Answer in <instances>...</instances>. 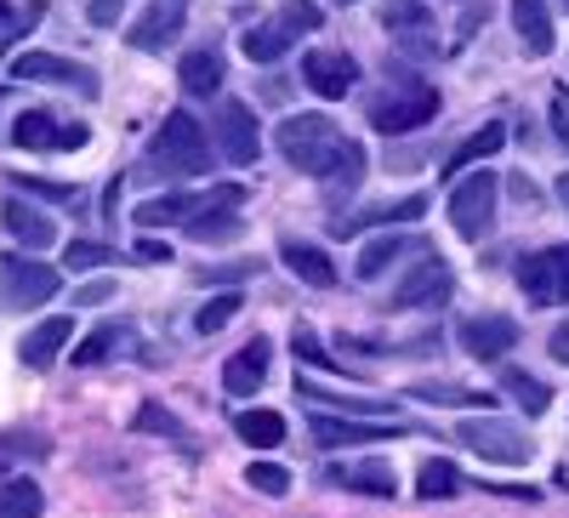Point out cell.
Instances as JSON below:
<instances>
[{"label":"cell","mask_w":569,"mask_h":518,"mask_svg":"<svg viewBox=\"0 0 569 518\" xmlns=\"http://www.w3.org/2000/svg\"><path fill=\"white\" fill-rule=\"evenodd\" d=\"M273 143L297 171H308L319 182L359 188V177H365V149L353 137H342L337 120H325V114H284L273 126Z\"/></svg>","instance_id":"cell-1"},{"label":"cell","mask_w":569,"mask_h":518,"mask_svg":"<svg viewBox=\"0 0 569 518\" xmlns=\"http://www.w3.org/2000/svg\"><path fill=\"white\" fill-rule=\"evenodd\" d=\"M149 160L166 171V177H200L211 171V149H206V126L188 114V109H171L149 143Z\"/></svg>","instance_id":"cell-2"},{"label":"cell","mask_w":569,"mask_h":518,"mask_svg":"<svg viewBox=\"0 0 569 518\" xmlns=\"http://www.w3.org/2000/svg\"><path fill=\"white\" fill-rule=\"evenodd\" d=\"M439 114V91L433 86H421V80H393L388 91H376L370 98V126L376 131H416Z\"/></svg>","instance_id":"cell-3"},{"label":"cell","mask_w":569,"mask_h":518,"mask_svg":"<svg viewBox=\"0 0 569 518\" xmlns=\"http://www.w3.org/2000/svg\"><path fill=\"white\" fill-rule=\"evenodd\" d=\"M58 286H63V279H58L52 262H34V257H23V251L0 257V308H12V313L40 308V302L58 297Z\"/></svg>","instance_id":"cell-4"},{"label":"cell","mask_w":569,"mask_h":518,"mask_svg":"<svg viewBox=\"0 0 569 518\" xmlns=\"http://www.w3.org/2000/svg\"><path fill=\"white\" fill-rule=\"evenodd\" d=\"M240 206H246V188H233V182L211 188V195L194 206V217L182 222L188 240H200V246H228V240H240V228H246Z\"/></svg>","instance_id":"cell-5"},{"label":"cell","mask_w":569,"mask_h":518,"mask_svg":"<svg viewBox=\"0 0 569 518\" xmlns=\"http://www.w3.org/2000/svg\"><path fill=\"white\" fill-rule=\"evenodd\" d=\"M456 439L467 450H479L485 461H501V467H525L536 456V445L518 434L512 421H496V416H467L461 428H456Z\"/></svg>","instance_id":"cell-6"},{"label":"cell","mask_w":569,"mask_h":518,"mask_svg":"<svg viewBox=\"0 0 569 518\" xmlns=\"http://www.w3.org/2000/svg\"><path fill=\"white\" fill-rule=\"evenodd\" d=\"M496 171H472L456 182V195H450V222L461 240H485V233L496 228Z\"/></svg>","instance_id":"cell-7"},{"label":"cell","mask_w":569,"mask_h":518,"mask_svg":"<svg viewBox=\"0 0 569 518\" xmlns=\"http://www.w3.org/2000/svg\"><path fill=\"white\" fill-rule=\"evenodd\" d=\"M518 291H525L536 308L569 302V246H547V251L518 262Z\"/></svg>","instance_id":"cell-8"},{"label":"cell","mask_w":569,"mask_h":518,"mask_svg":"<svg viewBox=\"0 0 569 518\" xmlns=\"http://www.w3.org/2000/svg\"><path fill=\"white\" fill-rule=\"evenodd\" d=\"M456 291V273L439 251H421V262L399 279V291H393V308L399 313H416V308H439L445 297Z\"/></svg>","instance_id":"cell-9"},{"label":"cell","mask_w":569,"mask_h":518,"mask_svg":"<svg viewBox=\"0 0 569 518\" xmlns=\"http://www.w3.org/2000/svg\"><path fill=\"white\" fill-rule=\"evenodd\" d=\"M217 143H222V160H228V166H257L262 137H257V114H251V103L228 98V103L217 109Z\"/></svg>","instance_id":"cell-10"},{"label":"cell","mask_w":569,"mask_h":518,"mask_svg":"<svg viewBox=\"0 0 569 518\" xmlns=\"http://www.w3.org/2000/svg\"><path fill=\"white\" fill-rule=\"evenodd\" d=\"M12 80H40V86H74L80 98H98V74L86 63H69L58 52H23L12 58Z\"/></svg>","instance_id":"cell-11"},{"label":"cell","mask_w":569,"mask_h":518,"mask_svg":"<svg viewBox=\"0 0 569 518\" xmlns=\"http://www.w3.org/2000/svg\"><path fill=\"white\" fill-rule=\"evenodd\" d=\"M86 126H63V120H52V114H40V109H29V114H18L12 120V143L18 149H34V155H52V149H86Z\"/></svg>","instance_id":"cell-12"},{"label":"cell","mask_w":569,"mask_h":518,"mask_svg":"<svg viewBox=\"0 0 569 518\" xmlns=\"http://www.w3.org/2000/svg\"><path fill=\"white\" fill-rule=\"evenodd\" d=\"M461 348H467L472 359L496 365L501 353L518 348V319H507V313H479V319H467V325H461Z\"/></svg>","instance_id":"cell-13"},{"label":"cell","mask_w":569,"mask_h":518,"mask_svg":"<svg viewBox=\"0 0 569 518\" xmlns=\"http://www.w3.org/2000/svg\"><path fill=\"white\" fill-rule=\"evenodd\" d=\"M302 80H308V91H319V98H348L353 80H359V63L348 52H308Z\"/></svg>","instance_id":"cell-14"},{"label":"cell","mask_w":569,"mask_h":518,"mask_svg":"<svg viewBox=\"0 0 569 518\" xmlns=\"http://www.w3.org/2000/svg\"><path fill=\"white\" fill-rule=\"evenodd\" d=\"M69 331H74V319L69 313H52V319H40L34 331L18 342V359L29 365V370H52L58 365V353L69 348Z\"/></svg>","instance_id":"cell-15"},{"label":"cell","mask_w":569,"mask_h":518,"mask_svg":"<svg viewBox=\"0 0 569 518\" xmlns=\"http://www.w3.org/2000/svg\"><path fill=\"white\" fill-rule=\"evenodd\" d=\"M268 353H273V348H268V337H251L240 353H233V359L222 365V388H228L233 399H251V394L268 382Z\"/></svg>","instance_id":"cell-16"},{"label":"cell","mask_w":569,"mask_h":518,"mask_svg":"<svg viewBox=\"0 0 569 518\" xmlns=\"http://www.w3.org/2000/svg\"><path fill=\"white\" fill-rule=\"evenodd\" d=\"M308 434L325 445V450H342V445H376L388 428L382 421H353V416H330V410H313L308 416Z\"/></svg>","instance_id":"cell-17"},{"label":"cell","mask_w":569,"mask_h":518,"mask_svg":"<svg viewBox=\"0 0 569 518\" xmlns=\"http://www.w3.org/2000/svg\"><path fill=\"white\" fill-rule=\"evenodd\" d=\"M0 222H7V233L23 246V251H46V246H58V222L46 217V211H34V206H23L18 195L0 206Z\"/></svg>","instance_id":"cell-18"},{"label":"cell","mask_w":569,"mask_h":518,"mask_svg":"<svg viewBox=\"0 0 569 518\" xmlns=\"http://www.w3.org/2000/svg\"><path fill=\"white\" fill-rule=\"evenodd\" d=\"M182 18H188V0H154L149 18L131 29V46L137 52H160V46H171L182 34Z\"/></svg>","instance_id":"cell-19"},{"label":"cell","mask_w":569,"mask_h":518,"mask_svg":"<svg viewBox=\"0 0 569 518\" xmlns=\"http://www.w3.org/2000/svg\"><path fill=\"white\" fill-rule=\"evenodd\" d=\"M512 29L518 40H525V52L530 58H547L552 52V12H547V0H512Z\"/></svg>","instance_id":"cell-20"},{"label":"cell","mask_w":569,"mask_h":518,"mask_svg":"<svg viewBox=\"0 0 569 518\" xmlns=\"http://www.w3.org/2000/svg\"><path fill=\"white\" fill-rule=\"evenodd\" d=\"M279 257H284V268H291L302 286H313V291H330L337 286V262H330L319 246H302V240H284L279 246Z\"/></svg>","instance_id":"cell-21"},{"label":"cell","mask_w":569,"mask_h":518,"mask_svg":"<svg viewBox=\"0 0 569 518\" xmlns=\"http://www.w3.org/2000/svg\"><path fill=\"white\" fill-rule=\"evenodd\" d=\"M427 211V200L421 195H410V200H399V206H376V211H365V217H330V228H337L342 233V240H348V233H359V228H388V222H416Z\"/></svg>","instance_id":"cell-22"},{"label":"cell","mask_w":569,"mask_h":518,"mask_svg":"<svg viewBox=\"0 0 569 518\" xmlns=\"http://www.w3.org/2000/svg\"><path fill=\"white\" fill-rule=\"evenodd\" d=\"M120 348H131V325H114V319H103L98 331H91V337L74 348V365H103V359H114Z\"/></svg>","instance_id":"cell-23"},{"label":"cell","mask_w":569,"mask_h":518,"mask_svg":"<svg viewBox=\"0 0 569 518\" xmlns=\"http://www.w3.org/2000/svg\"><path fill=\"white\" fill-rule=\"evenodd\" d=\"M233 434H240L246 445H257V450H268V445L284 439V416L279 410H240L233 416Z\"/></svg>","instance_id":"cell-24"},{"label":"cell","mask_w":569,"mask_h":518,"mask_svg":"<svg viewBox=\"0 0 569 518\" xmlns=\"http://www.w3.org/2000/svg\"><path fill=\"white\" fill-rule=\"evenodd\" d=\"M177 74H182V91H194V98H211V91L222 86V58H217V52H188Z\"/></svg>","instance_id":"cell-25"},{"label":"cell","mask_w":569,"mask_h":518,"mask_svg":"<svg viewBox=\"0 0 569 518\" xmlns=\"http://www.w3.org/2000/svg\"><path fill=\"white\" fill-rule=\"evenodd\" d=\"M501 143H507V126H501V120H490L485 131H472L467 143H461V149H456V155L445 160V171H467L472 160H490V155H496Z\"/></svg>","instance_id":"cell-26"},{"label":"cell","mask_w":569,"mask_h":518,"mask_svg":"<svg viewBox=\"0 0 569 518\" xmlns=\"http://www.w3.org/2000/svg\"><path fill=\"white\" fill-rule=\"evenodd\" d=\"M40 507H46V496H40L34 479H7L0 485V518H40Z\"/></svg>","instance_id":"cell-27"},{"label":"cell","mask_w":569,"mask_h":518,"mask_svg":"<svg viewBox=\"0 0 569 518\" xmlns=\"http://www.w3.org/2000/svg\"><path fill=\"white\" fill-rule=\"evenodd\" d=\"M348 490H359V496H393V467H388L382 456L353 461V467H348Z\"/></svg>","instance_id":"cell-28"},{"label":"cell","mask_w":569,"mask_h":518,"mask_svg":"<svg viewBox=\"0 0 569 518\" xmlns=\"http://www.w3.org/2000/svg\"><path fill=\"white\" fill-rule=\"evenodd\" d=\"M501 394H512L530 416H541V410L552 405V388H547V382H536L530 370H501Z\"/></svg>","instance_id":"cell-29"},{"label":"cell","mask_w":569,"mask_h":518,"mask_svg":"<svg viewBox=\"0 0 569 518\" xmlns=\"http://www.w3.org/2000/svg\"><path fill=\"white\" fill-rule=\"evenodd\" d=\"M382 23H388V34H427L433 12L421 0H382Z\"/></svg>","instance_id":"cell-30"},{"label":"cell","mask_w":569,"mask_h":518,"mask_svg":"<svg viewBox=\"0 0 569 518\" xmlns=\"http://www.w3.org/2000/svg\"><path fill=\"white\" fill-rule=\"evenodd\" d=\"M240 46H246L251 63H273V58H284V46H291V29H284V23H262V29H251Z\"/></svg>","instance_id":"cell-31"},{"label":"cell","mask_w":569,"mask_h":518,"mask_svg":"<svg viewBox=\"0 0 569 518\" xmlns=\"http://www.w3.org/2000/svg\"><path fill=\"white\" fill-rule=\"evenodd\" d=\"M194 206H200V200H182V195H166V200H142V206H137V222H142V228L188 222V217H194Z\"/></svg>","instance_id":"cell-32"},{"label":"cell","mask_w":569,"mask_h":518,"mask_svg":"<svg viewBox=\"0 0 569 518\" xmlns=\"http://www.w3.org/2000/svg\"><path fill=\"white\" fill-rule=\"evenodd\" d=\"M416 485H421V496H427V501H450V496H461V474H456L450 461H427Z\"/></svg>","instance_id":"cell-33"},{"label":"cell","mask_w":569,"mask_h":518,"mask_svg":"<svg viewBox=\"0 0 569 518\" xmlns=\"http://www.w3.org/2000/svg\"><path fill=\"white\" fill-rule=\"evenodd\" d=\"M405 257V240H399V233H382V240H370L365 251H359V279H376V273H382L388 262H399Z\"/></svg>","instance_id":"cell-34"},{"label":"cell","mask_w":569,"mask_h":518,"mask_svg":"<svg viewBox=\"0 0 569 518\" xmlns=\"http://www.w3.org/2000/svg\"><path fill=\"white\" fill-rule=\"evenodd\" d=\"M233 313H240V297H233V291H222V297H211V302L194 313V331H200V337H217V331H222V325H228Z\"/></svg>","instance_id":"cell-35"},{"label":"cell","mask_w":569,"mask_h":518,"mask_svg":"<svg viewBox=\"0 0 569 518\" xmlns=\"http://www.w3.org/2000/svg\"><path fill=\"white\" fill-rule=\"evenodd\" d=\"M246 485L262 490V496H284V490H291V474H284L279 461H251L246 467Z\"/></svg>","instance_id":"cell-36"},{"label":"cell","mask_w":569,"mask_h":518,"mask_svg":"<svg viewBox=\"0 0 569 518\" xmlns=\"http://www.w3.org/2000/svg\"><path fill=\"white\" fill-rule=\"evenodd\" d=\"M63 262H69V268H103V262H114V246H98V240H69V246H63Z\"/></svg>","instance_id":"cell-37"},{"label":"cell","mask_w":569,"mask_h":518,"mask_svg":"<svg viewBox=\"0 0 569 518\" xmlns=\"http://www.w3.org/2000/svg\"><path fill=\"white\" fill-rule=\"evenodd\" d=\"M23 195H40V200H58V206H74L80 200V188L74 182H40V177H18Z\"/></svg>","instance_id":"cell-38"},{"label":"cell","mask_w":569,"mask_h":518,"mask_svg":"<svg viewBox=\"0 0 569 518\" xmlns=\"http://www.w3.org/2000/svg\"><path fill=\"white\" fill-rule=\"evenodd\" d=\"M410 399H427V405H485V394H467V388H410Z\"/></svg>","instance_id":"cell-39"},{"label":"cell","mask_w":569,"mask_h":518,"mask_svg":"<svg viewBox=\"0 0 569 518\" xmlns=\"http://www.w3.org/2000/svg\"><path fill=\"white\" fill-rule=\"evenodd\" d=\"M137 428H142V434H171V439H182V428H177L160 405H142V410H137Z\"/></svg>","instance_id":"cell-40"},{"label":"cell","mask_w":569,"mask_h":518,"mask_svg":"<svg viewBox=\"0 0 569 518\" xmlns=\"http://www.w3.org/2000/svg\"><path fill=\"white\" fill-rule=\"evenodd\" d=\"M291 348H297V359H302V365H313V370H330V353L319 348V337H313V331H297V337H291Z\"/></svg>","instance_id":"cell-41"},{"label":"cell","mask_w":569,"mask_h":518,"mask_svg":"<svg viewBox=\"0 0 569 518\" xmlns=\"http://www.w3.org/2000/svg\"><path fill=\"white\" fill-rule=\"evenodd\" d=\"M284 29H319V7H308V0H291V7L279 12Z\"/></svg>","instance_id":"cell-42"},{"label":"cell","mask_w":569,"mask_h":518,"mask_svg":"<svg viewBox=\"0 0 569 518\" xmlns=\"http://www.w3.org/2000/svg\"><path fill=\"white\" fill-rule=\"evenodd\" d=\"M120 12H126V0H86V18L98 23V29H109Z\"/></svg>","instance_id":"cell-43"},{"label":"cell","mask_w":569,"mask_h":518,"mask_svg":"<svg viewBox=\"0 0 569 518\" xmlns=\"http://www.w3.org/2000/svg\"><path fill=\"white\" fill-rule=\"evenodd\" d=\"M137 257H142V262H171V251H166L160 240H137Z\"/></svg>","instance_id":"cell-44"},{"label":"cell","mask_w":569,"mask_h":518,"mask_svg":"<svg viewBox=\"0 0 569 518\" xmlns=\"http://www.w3.org/2000/svg\"><path fill=\"white\" fill-rule=\"evenodd\" d=\"M547 348H552V359H558V365H569V325H558Z\"/></svg>","instance_id":"cell-45"},{"label":"cell","mask_w":569,"mask_h":518,"mask_svg":"<svg viewBox=\"0 0 569 518\" xmlns=\"http://www.w3.org/2000/svg\"><path fill=\"white\" fill-rule=\"evenodd\" d=\"M109 297H114V286H86L74 302H80V308H91V302H109Z\"/></svg>","instance_id":"cell-46"},{"label":"cell","mask_w":569,"mask_h":518,"mask_svg":"<svg viewBox=\"0 0 569 518\" xmlns=\"http://www.w3.org/2000/svg\"><path fill=\"white\" fill-rule=\"evenodd\" d=\"M558 200H563V206H569V171H563V177H558Z\"/></svg>","instance_id":"cell-47"},{"label":"cell","mask_w":569,"mask_h":518,"mask_svg":"<svg viewBox=\"0 0 569 518\" xmlns=\"http://www.w3.org/2000/svg\"><path fill=\"white\" fill-rule=\"evenodd\" d=\"M7 23H12V12H7V7H0V29H7Z\"/></svg>","instance_id":"cell-48"},{"label":"cell","mask_w":569,"mask_h":518,"mask_svg":"<svg viewBox=\"0 0 569 518\" xmlns=\"http://www.w3.org/2000/svg\"><path fill=\"white\" fill-rule=\"evenodd\" d=\"M337 7H353V0H337Z\"/></svg>","instance_id":"cell-49"},{"label":"cell","mask_w":569,"mask_h":518,"mask_svg":"<svg viewBox=\"0 0 569 518\" xmlns=\"http://www.w3.org/2000/svg\"><path fill=\"white\" fill-rule=\"evenodd\" d=\"M563 7H569V0H563Z\"/></svg>","instance_id":"cell-50"}]
</instances>
